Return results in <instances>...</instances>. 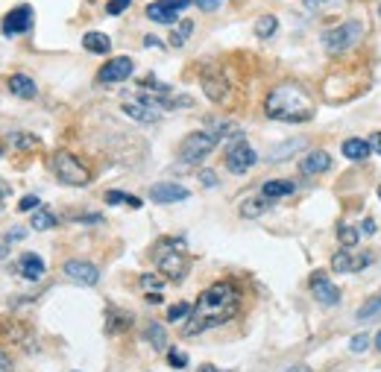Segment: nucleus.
<instances>
[{"mask_svg": "<svg viewBox=\"0 0 381 372\" xmlns=\"http://www.w3.org/2000/svg\"><path fill=\"white\" fill-rule=\"evenodd\" d=\"M238 308H241V293H238L235 284L214 281L212 288H205L200 293V299H196V305L191 308V319L185 326V334L194 337V334H200L212 326H223V322H229L238 314Z\"/></svg>", "mask_w": 381, "mask_h": 372, "instance_id": "nucleus-1", "label": "nucleus"}, {"mask_svg": "<svg viewBox=\"0 0 381 372\" xmlns=\"http://www.w3.org/2000/svg\"><path fill=\"white\" fill-rule=\"evenodd\" d=\"M264 111H267V118L281 120V123H305L314 118V100L299 85L285 82L267 94Z\"/></svg>", "mask_w": 381, "mask_h": 372, "instance_id": "nucleus-2", "label": "nucleus"}, {"mask_svg": "<svg viewBox=\"0 0 381 372\" xmlns=\"http://www.w3.org/2000/svg\"><path fill=\"white\" fill-rule=\"evenodd\" d=\"M153 261L158 267V272H162L165 279L170 281H182L188 276V255H185V241L182 238H165L156 243V252H153Z\"/></svg>", "mask_w": 381, "mask_h": 372, "instance_id": "nucleus-3", "label": "nucleus"}, {"mask_svg": "<svg viewBox=\"0 0 381 372\" xmlns=\"http://www.w3.org/2000/svg\"><path fill=\"white\" fill-rule=\"evenodd\" d=\"M50 170L56 173L59 182L73 185V188H82V185L91 182L89 167H85L82 161L73 156V153H68V150H56V153L50 156Z\"/></svg>", "mask_w": 381, "mask_h": 372, "instance_id": "nucleus-4", "label": "nucleus"}, {"mask_svg": "<svg viewBox=\"0 0 381 372\" xmlns=\"http://www.w3.org/2000/svg\"><path fill=\"white\" fill-rule=\"evenodd\" d=\"M361 35H364L361 24L358 21H346V24H337V27L326 30L323 32V44H326L328 53H343V50H349V47L358 44Z\"/></svg>", "mask_w": 381, "mask_h": 372, "instance_id": "nucleus-5", "label": "nucleus"}, {"mask_svg": "<svg viewBox=\"0 0 381 372\" xmlns=\"http://www.w3.org/2000/svg\"><path fill=\"white\" fill-rule=\"evenodd\" d=\"M255 150L247 144V138L243 135H235L229 144H226V167L229 173H235V176H241V173H247L252 165H255Z\"/></svg>", "mask_w": 381, "mask_h": 372, "instance_id": "nucleus-6", "label": "nucleus"}, {"mask_svg": "<svg viewBox=\"0 0 381 372\" xmlns=\"http://www.w3.org/2000/svg\"><path fill=\"white\" fill-rule=\"evenodd\" d=\"M214 147H217V141L208 132H191L188 138L182 141V147H179V158L185 161V165H200V161L212 153Z\"/></svg>", "mask_w": 381, "mask_h": 372, "instance_id": "nucleus-7", "label": "nucleus"}, {"mask_svg": "<svg viewBox=\"0 0 381 372\" xmlns=\"http://www.w3.org/2000/svg\"><path fill=\"white\" fill-rule=\"evenodd\" d=\"M124 115H129L132 120H138V123H156L158 118H162V106H158L153 100V94H138V97H132V100H124Z\"/></svg>", "mask_w": 381, "mask_h": 372, "instance_id": "nucleus-8", "label": "nucleus"}, {"mask_svg": "<svg viewBox=\"0 0 381 372\" xmlns=\"http://www.w3.org/2000/svg\"><path fill=\"white\" fill-rule=\"evenodd\" d=\"M194 0H156V3L147 6V18L156 24H174L182 9H188Z\"/></svg>", "mask_w": 381, "mask_h": 372, "instance_id": "nucleus-9", "label": "nucleus"}, {"mask_svg": "<svg viewBox=\"0 0 381 372\" xmlns=\"http://www.w3.org/2000/svg\"><path fill=\"white\" fill-rule=\"evenodd\" d=\"M200 82H203V91H205V97L212 103H223L229 97V82H226V77L217 68H205L200 73Z\"/></svg>", "mask_w": 381, "mask_h": 372, "instance_id": "nucleus-10", "label": "nucleus"}, {"mask_svg": "<svg viewBox=\"0 0 381 372\" xmlns=\"http://www.w3.org/2000/svg\"><path fill=\"white\" fill-rule=\"evenodd\" d=\"M132 71H135V65H132L129 56H115V59H109L106 65L100 68L97 80H100V82H124V80L132 77Z\"/></svg>", "mask_w": 381, "mask_h": 372, "instance_id": "nucleus-11", "label": "nucleus"}, {"mask_svg": "<svg viewBox=\"0 0 381 372\" xmlns=\"http://www.w3.org/2000/svg\"><path fill=\"white\" fill-rule=\"evenodd\" d=\"M32 6H18V9H12L9 15L3 18V32L6 35H21V32H27V30H32Z\"/></svg>", "mask_w": 381, "mask_h": 372, "instance_id": "nucleus-12", "label": "nucleus"}, {"mask_svg": "<svg viewBox=\"0 0 381 372\" xmlns=\"http://www.w3.org/2000/svg\"><path fill=\"white\" fill-rule=\"evenodd\" d=\"M370 261H373V258L366 252L343 250V252H337L335 258H331V270H335V272H361L364 267H370Z\"/></svg>", "mask_w": 381, "mask_h": 372, "instance_id": "nucleus-13", "label": "nucleus"}, {"mask_svg": "<svg viewBox=\"0 0 381 372\" xmlns=\"http://www.w3.org/2000/svg\"><path fill=\"white\" fill-rule=\"evenodd\" d=\"M150 200H153V203H162V205L182 203V200H188V188H182V185H174V182L153 185V188H150Z\"/></svg>", "mask_w": 381, "mask_h": 372, "instance_id": "nucleus-14", "label": "nucleus"}, {"mask_svg": "<svg viewBox=\"0 0 381 372\" xmlns=\"http://www.w3.org/2000/svg\"><path fill=\"white\" fill-rule=\"evenodd\" d=\"M311 290L319 299V305H337L340 302V290L326 279V272H314V276H311Z\"/></svg>", "mask_w": 381, "mask_h": 372, "instance_id": "nucleus-15", "label": "nucleus"}, {"mask_svg": "<svg viewBox=\"0 0 381 372\" xmlns=\"http://www.w3.org/2000/svg\"><path fill=\"white\" fill-rule=\"evenodd\" d=\"M65 276L73 279L77 284L91 288V284H97V279H100V272H97V267L89 264V261H68V264H65Z\"/></svg>", "mask_w": 381, "mask_h": 372, "instance_id": "nucleus-16", "label": "nucleus"}, {"mask_svg": "<svg viewBox=\"0 0 381 372\" xmlns=\"http://www.w3.org/2000/svg\"><path fill=\"white\" fill-rule=\"evenodd\" d=\"M205 132L212 135L214 141H232L235 135H241V127L232 120H223V118H208L205 120Z\"/></svg>", "mask_w": 381, "mask_h": 372, "instance_id": "nucleus-17", "label": "nucleus"}, {"mask_svg": "<svg viewBox=\"0 0 381 372\" xmlns=\"http://www.w3.org/2000/svg\"><path fill=\"white\" fill-rule=\"evenodd\" d=\"M331 167V158H328V153L326 150H314V153H308L302 158V165H299V170L305 173V176H314V173H326Z\"/></svg>", "mask_w": 381, "mask_h": 372, "instance_id": "nucleus-18", "label": "nucleus"}, {"mask_svg": "<svg viewBox=\"0 0 381 372\" xmlns=\"http://www.w3.org/2000/svg\"><path fill=\"white\" fill-rule=\"evenodd\" d=\"M18 272L24 279H30V281H35V279H41L44 276V261L35 252H27V255H21L18 258Z\"/></svg>", "mask_w": 381, "mask_h": 372, "instance_id": "nucleus-19", "label": "nucleus"}, {"mask_svg": "<svg viewBox=\"0 0 381 372\" xmlns=\"http://www.w3.org/2000/svg\"><path fill=\"white\" fill-rule=\"evenodd\" d=\"M9 91L15 97H21V100H32L39 89H35V82L27 77V73H12V77H9Z\"/></svg>", "mask_w": 381, "mask_h": 372, "instance_id": "nucleus-20", "label": "nucleus"}, {"mask_svg": "<svg viewBox=\"0 0 381 372\" xmlns=\"http://www.w3.org/2000/svg\"><path fill=\"white\" fill-rule=\"evenodd\" d=\"M293 191H297V185H293L290 179H270L261 185V194L267 196V200H279V196H290Z\"/></svg>", "mask_w": 381, "mask_h": 372, "instance_id": "nucleus-21", "label": "nucleus"}, {"mask_svg": "<svg viewBox=\"0 0 381 372\" xmlns=\"http://www.w3.org/2000/svg\"><path fill=\"white\" fill-rule=\"evenodd\" d=\"M82 47L89 53H109L112 50V39L106 32H85L82 35Z\"/></svg>", "mask_w": 381, "mask_h": 372, "instance_id": "nucleus-22", "label": "nucleus"}, {"mask_svg": "<svg viewBox=\"0 0 381 372\" xmlns=\"http://www.w3.org/2000/svg\"><path fill=\"white\" fill-rule=\"evenodd\" d=\"M340 150H343V156H346V158H352V161H361V158H366V156H370V150H373V147H370V141L349 138V141H343V147H340Z\"/></svg>", "mask_w": 381, "mask_h": 372, "instance_id": "nucleus-23", "label": "nucleus"}, {"mask_svg": "<svg viewBox=\"0 0 381 372\" xmlns=\"http://www.w3.org/2000/svg\"><path fill=\"white\" fill-rule=\"evenodd\" d=\"M267 208H270V200L261 194V196H255V200H243L241 203V214L243 217H261Z\"/></svg>", "mask_w": 381, "mask_h": 372, "instance_id": "nucleus-24", "label": "nucleus"}, {"mask_svg": "<svg viewBox=\"0 0 381 372\" xmlns=\"http://www.w3.org/2000/svg\"><path fill=\"white\" fill-rule=\"evenodd\" d=\"M132 322V317L129 314H124V311H118V308H109V317H106V328L112 331V334H118V331H124L127 326Z\"/></svg>", "mask_w": 381, "mask_h": 372, "instance_id": "nucleus-25", "label": "nucleus"}, {"mask_svg": "<svg viewBox=\"0 0 381 372\" xmlns=\"http://www.w3.org/2000/svg\"><path fill=\"white\" fill-rule=\"evenodd\" d=\"M30 223H32V229H39V232L53 229V226H56V214H53V212H47V208H35Z\"/></svg>", "mask_w": 381, "mask_h": 372, "instance_id": "nucleus-26", "label": "nucleus"}, {"mask_svg": "<svg viewBox=\"0 0 381 372\" xmlns=\"http://www.w3.org/2000/svg\"><path fill=\"white\" fill-rule=\"evenodd\" d=\"M276 30H279V21L273 15H261L255 21V35H258V39H270V35H276Z\"/></svg>", "mask_w": 381, "mask_h": 372, "instance_id": "nucleus-27", "label": "nucleus"}, {"mask_svg": "<svg viewBox=\"0 0 381 372\" xmlns=\"http://www.w3.org/2000/svg\"><path fill=\"white\" fill-rule=\"evenodd\" d=\"M191 32H194V21H179V27L170 32V44H174V47H182V44L188 41Z\"/></svg>", "mask_w": 381, "mask_h": 372, "instance_id": "nucleus-28", "label": "nucleus"}, {"mask_svg": "<svg viewBox=\"0 0 381 372\" xmlns=\"http://www.w3.org/2000/svg\"><path fill=\"white\" fill-rule=\"evenodd\" d=\"M144 334H147V340H150L156 349H165V346H167V334H165V328L158 326V322H150Z\"/></svg>", "mask_w": 381, "mask_h": 372, "instance_id": "nucleus-29", "label": "nucleus"}, {"mask_svg": "<svg viewBox=\"0 0 381 372\" xmlns=\"http://www.w3.org/2000/svg\"><path fill=\"white\" fill-rule=\"evenodd\" d=\"M9 141L15 150H35L39 147V138L35 135H27V132H15V135H9Z\"/></svg>", "mask_w": 381, "mask_h": 372, "instance_id": "nucleus-30", "label": "nucleus"}, {"mask_svg": "<svg viewBox=\"0 0 381 372\" xmlns=\"http://www.w3.org/2000/svg\"><path fill=\"white\" fill-rule=\"evenodd\" d=\"M378 314H381V293H378V296H373V299L361 308V311H358V319H361V322H366V319H375Z\"/></svg>", "mask_w": 381, "mask_h": 372, "instance_id": "nucleus-31", "label": "nucleus"}, {"mask_svg": "<svg viewBox=\"0 0 381 372\" xmlns=\"http://www.w3.org/2000/svg\"><path fill=\"white\" fill-rule=\"evenodd\" d=\"M106 203H109V205L127 203V205H132V208H141V200H138V196H129V194H120V191H109V194H106Z\"/></svg>", "mask_w": 381, "mask_h": 372, "instance_id": "nucleus-32", "label": "nucleus"}, {"mask_svg": "<svg viewBox=\"0 0 381 372\" xmlns=\"http://www.w3.org/2000/svg\"><path fill=\"white\" fill-rule=\"evenodd\" d=\"M191 308H194V305H188V302H176V305H170V308H167V322H176V319L191 317Z\"/></svg>", "mask_w": 381, "mask_h": 372, "instance_id": "nucleus-33", "label": "nucleus"}, {"mask_svg": "<svg viewBox=\"0 0 381 372\" xmlns=\"http://www.w3.org/2000/svg\"><path fill=\"white\" fill-rule=\"evenodd\" d=\"M302 147H305V141H290V144H285V147H279V150H270V158H285V156H290V153H297V150H302Z\"/></svg>", "mask_w": 381, "mask_h": 372, "instance_id": "nucleus-34", "label": "nucleus"}, {"mask_svg": "<svg viewBox=\"0 0 381 372\" xmlns=\"http://www.w3.org/2000/svg\"><path fill=\"white\" fill-rule=\"evenodd\" d=\"M337 238H340V243H343V246H355V243H358L361 234H358V229H352V226H340Z\"/></svg>", "mask_w": 381, "mask_h": 372, "instance_id": "nucleus-35", "label": "nucleus"}, {"mask_svg": "<svg viewBox=\"0 0 381 372\" xmlns=\"http://www.w3.org/2000/svg\"><path fill=\"white\" fill-rule=\"evenodd\" d=\"M167 364L174 366V369H185V366H188V355L179 352V349H170V352H167Z\"/></svg>", "mask_w": 381, "mask_h": 372, "instance_id": "nucleus-36", "label": "nucleus"}, {"mask_svg": "<svg viewBox=\"0 0 381 372\" xmlns=\"http://www.w3.org/2000/svg\"><path fill=\"white\" fill-rule=\"evenodd\" d=\"M129 6H132V0H109L106 12H109V15H120V12H127Z\"/></svg>", "mask_w": 381, "mask_h": 372, "instance_id": "nucleus-37", "label": "nucleus"}, {"mask_svg": "<svg viewBox=\"0 0 381 372\" xmlns=\"http://www.w3.org/2000/svg\"><path fill=\"white\" fill-rule=\"evenodd\" d=\"M349 349H352L355 355H361V352H366V349H370V337H366V334H358V337H352V343H349Z\"/></svg>", "mask_w": 381, "mask_h": 372, "instance_id": "nucleus-38", "label": "nucleus"}, {"mask_svg": "<svg viewBox=\"0 0 381 372\" xmlns=\"http://www.w3.org/2000/svg\"><path fill=\"white\" fill-rule=\"evenodd\" d=\"M162 279H158V276H150V272H147V276H141V288L144 290H162Z\"/></svg>", "mask_w": 381, "mask_h": 372, "instance_id": "nucleus-39", "label": "nucleus"}, {"mask_svg": "<svg viewBox=\"0 0 381 372\" xmlns=\"http://www.w3.org/2000/svg\"><path fill=\"white\" fill-rule=\"evenodd\" d=\"M39 208V196L30 194V196H24V200L18 203V212H35Z\"/></svg>", "mask_w": 381, "mask_h": 372, "instance_id": "nucleus-40", "label": "nucleus"}, {"mask_svg": "<svg viewBox=\"0 0 381 372\" xmlns=\"http://www.w3.org/2000/svg\"><path fill=\"white\" fill-rule=\"evenodd\" d=\"M194 3L200 6L203 12H214V9L220 6V3H223V0H194Z\"/></svg>", "mask_w": 381, "mask_h": 372, "instance_id": "nucleus-41", "label": "nucleus"}, {"mask_svg": "<svg viewBox=\"0 0 381 372\" xmlns=\"http://www.w3.org/2000/svg\"><path fill=\"white\" fill-rule=\"evenodd\" d=\"M200 182L208 185V188H214V185H217V176H214L212 170H203V173H200Z\"/></svg>", "mask_w": 381, "mask_h": 372, "instance_id": "nucleus-42", "label": "nucleus"}, {"mask_svg": "<svg viewBox=\"0 0 381 372\" xmlns=\"http://www.w3.org/2000/svg\"><path fill=\"white\" fill-rule=\"evenodd\" d=\"M331 3H335V0H305V6H308V9H326Z\"/></svg>", "mask_w": 381, "mask_h": 372, "instance_id": "nucleus-43", "label": "nucleus"}, {"mask_svg": "<svg viewBox=\"0 0 381 372\" xmlns=\"http://www.w3.org/2000/svg\"><path fill=\"white\" fill-rule=\"evenodd\" d=\"M27 234H24V229L21 226H15V229H9V234H6V241H24Z\"/></svg>", "mask_w": 381, "mask_h": 372, "instance_id": "nucleus-44", "label": "nucleus"}, {"mask_svg": "<svg viewBox=\"0 0 381 372\" xmlns=\"http://www.w3.org/2000/svg\"><path fill=\"white\" fill-rule=\"evenodd\" d=\"M0 372H12V361H9V355L0 349Z\"/></svg>", "mask_w": 381, "mask_h": 372, "instance_id": "nucleus-45", "label": "nucleus"}, {"mask_svg": "<svg viewBox=\"0 0 381 372\" xmlns=\"http://www.w3.org/2000/svg\"><path fill=\"white\" fill-rule=\"evenodd\" d=\"M361 232H364V234H373V232H375V220H364V223H361Z\"/></svg>", "mask_w": 381, "mask_h": 372, "instance_id": "nucleus-46", "label": "nucleus"}, {"mask_svg": "<svg viewBox=\"0 0 381 372\" xmlns=\"http://www.w3.org/2000/svg\"><path fill=\"white\" fill-rule=\"evenodd\" d=\"M370 147H373V150H375V153H381V132H375V135H373V138H370Z\"/></svg>", "mask_w": 381, "mask_h": 372, "instance_id": "nucleus-47", "label": "nucleus"}, {"mask_svg": "<svg viewBox=\"0 0 381 372\" xmlns=\"http://www.w3.org/2000/svg\"><path fill=\"white\" fill-rule=\"evenodd\" d=\"M6 196H9V185H6V182H0V205L6 203Z\"/></svg>", "mask_w": 381, "mask_h": 372, "instance_id": "nucleus-48", "label": "nucleus"}, {"mask_svg": "<svg viewBox=\"0 0 381 372\" xmlns=\"http://www.w3.org/2000/svg\"><path fill=\"white\" fill-rule=\"evenodd\" d=\"M144 44H147V47H162V41H158L156 35H147V39H144Z\"/></svg>", "mask_w": 381, "mask_h": 372, "instance_id": "nucleus-49", "label": "nucleus"}, {"mask_svg": "<svg viewBox=\"0 0 381 372\" xmlns=\"http://www.w3.org/2000/svg\"><path fill=\"white\" fill-rule=\"evenodd\" d=\"M200 372H220V369H217V366H212V364H203V366H200Z\"/></svg>", "mask_w": 381, "mask_h": 372, "instance_id": "nucleus-50", "label": "nucleus"}, {"mask_svg": "<svg viewBox=\"0 0 381 372\" xmlns=\"http://www.w3.org/2000/svg\"><path fill=\"white\" fill-rule=\"evenodd\" d=\"M6 243H9V241H6ZM6 243H3V241H0V258H3V255H6Z\"/></svg>", "mask_w": 381, "mask_h": 372, "instance_id": "nucleus-51", "label": "nucleus"}, {"mask_svg": "<svg viewBox=\"0 0 381 372\" xmlns=\"http://www.w3.org/2000/svg\"><path fill=\"white\" fill-rule=\"evenodd\" d=\"M288 372H311L308 366H297V369H288Z\"/></svg>", "mask_w": 381, "mask_h": 372, "instance_id": "nucleus-52", "label": "nucleus"}, {"mask_svg": "<svg viewBox=\"0 0 381 372\" xmlns=\"http://www.w3.org/2000/svg\"><path fill=\"white\" fill-rule=\"evenodd\" d=\"M375 346H378V352H381V331H378V337H375Z\"/></svg>", "mask_w": 381, "mask_h": 372, "instance_id": "nucleus-53", "label": "nucleus"}, {"mask_svg": "<svg viewBox=\"0 0 381 372\" xmlns=\"http://www.w3.org/2000/svg\"><path fill=\"white\" fill-rule=\"evenodd\" d=\"M89 3H100V0H89Z\"/></svg>", "mask_w": 381, "mask_h": 372, "instance_id": "nucleus-54", "label": "nucleus"}, {"mask_svg": "<svg viewBox=\"0 0 381 372\" xmlns=\"http://www.w3.org/2000/svg\"><path fill=\"white\" fill-rule=\"evenodd\" d=\"M378 18H381V6H378Z\"/></svg>", "mask_w": 381, "mask_h": 372, "instance_id": "nucleus-55", "label": "nucleus"}, {"mask_svg": "<svg viewBox=\"0 0 381 372\" xmlns=\"http://www.w3.org/2000/svg\"><path fill=\"white\" fill-rule=\"evenodd\" d=\"M378 196H381V188H378Z\"/></svg>", "mask_w": 381, "mask_h": 372, "instance_id": "nucleus-56", "label": "nucleus"}, {"mask_svg": "<svg viewBox=\"0 0 381 372\" xmlns=\"http://www.w3.org/2000/svg\"><path fill=\"white\" fill-rule=\"evenodd\" d=\"M0 153H3V150H0Z\"/></svg>", "mask_w": 381, "mask_h": 372, "instance_id": "nucleus-57", "label": "nucleus"}]
</instances>
